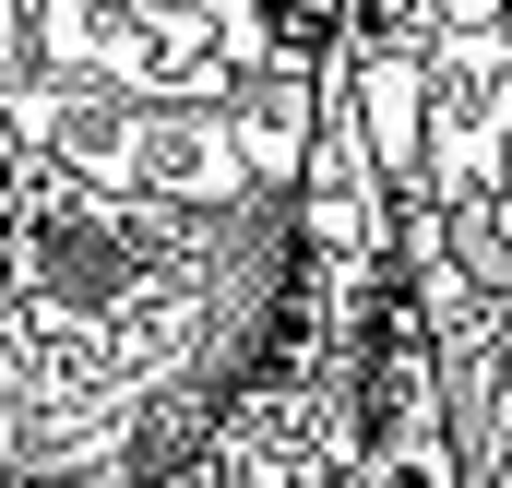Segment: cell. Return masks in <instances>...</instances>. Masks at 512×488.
Wrapping results in <instances>:
<instances>
[{"instance_id": "cell-1", "label": "cell", "mask_w": 512, "mask_h": 488, "mask_svg": "<svg viewBox=\"0 0 512 488\" xmlns=\"http://www.w3.org/2000/svg\"><path fill=\"white\" fill-rule=\"evenodd\" d=\"M322 84L131 96L12 72L0 488H167L215 453L298 298Z\"/></svg>"}, {"instance_id": "cell-2", "label": "cell", "mask_w": 512, "mask_h": 488, "mask_svg": "<svg viewBox=\"0 0 512 488\" xmlns=\"http://www.w3.org/2000/svg\"><path fill=\"white\" fill-rule=\"evenodd\" d=\"M334 84L393 167L405 322L453 393L465 477L512 488V0H346Z\"/></svg>"}]
</instances>
